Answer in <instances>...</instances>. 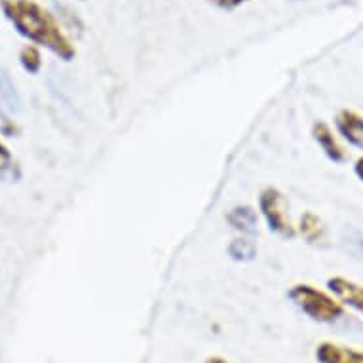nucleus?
I'll return each mask as SVG.
<instances>
[{
  "instance_id": "2",
  "label": "nucleus",
  "mask_w": 363,
  "mask_h": 363,
  "mask_svg": "<svg viewBox=\"0 0 363 363\" xmlns=\"http://www.w3.org/2000/svg\"><path fill=\"white\" fill-rule=\"evenodd\" d=\"M287 297L298 310H303L310 320L320 323H335L346 314L345 304L335 295L322 291L308 284H297L287 293Z\"/></svg>"
},
{
  "instance_id": "14",
  "label": "nucleus",
  "mask_w": 363,
  "mask_h": 363,
  "mask_svg": "<svg viewBox=\"0 0 363 363\" xmlns=\"http://www.w3.org/2000/svg\"><path fill=\"white\" fill-rule=\"evenodd\" d=\"M213 6L220 8V10H234V8H238L244 4L245 0H209Z\"/></svg>"
},
{
  "instance_id": "16",
  "label": "nucleus",
  "mask_w": 363,
  "mask_h": 363,
  "mask_svg": "<svg viewBox=\"0 0 363 363\" xmlns=\"http://www.w3.org/2000/svg\"><path fill=\"white\" fill-rule=\"evenodd\" d=\"M203 363H230V362H228V359H225V357H220V356H211V357H208V359H206Z\"/></svg>"
},
{
  "instance_id": "9",
  "label": "nucleus",
  "mask_w": 363,
  "mask_h": 363,
  "mask_svg": "<svg viewBox=\"0 0 363 363\" xmlns=\"http://www.w3.org/2000/svg\"><path fill=\"white\" fill-rule=\"evenodd\" d=\"M228 225L233 226L234 230H238L242 234L255 233L257 228V213L255 209L250 206H236L228 211L226 215Z\"/></svg>"
},
{
  "instance_id": "7",
  "label": "nucleus",
  "mask_w": 363,
  "mask_h": 363,
  "mask_svg": "<svg viewBox=\"0 0 363 363\" xmlns=\"http://www.w3.org/2000/svg\"><path fill=\"white\" fill-rule=\"evenodd\" d=\"M312 135H314L315 143L320 145V149L325 152L329 160L333 162H345L346 160V150L340 145V141L335 135V131L329 128L325 122H315L312 128Z\"/></svg>"
},
{
  "instance_id": "10",
  "label": "nucleus",
  "mask_w": 363,
  "mask_h": 363,
  "mask_svg": "<svg viewBox=\"0 0 363 363\" xmlns=\"http://www.w3.org/2000/svg\"><path fill=\"white\" fill-rule=\"evenodd\" d=\"M228 255L233 257L234 261H253L257 255L255 242H251L250 238H236L228 245Z\"/></svg>"
},
{
  "instance_id": "4",
  "label": "nucleus",
  "mask_w": 363,
  "mask_h": 363,
  "mask_svg": "<svg viewBox=\"0 0 363 363\" xmlns=\"http://www.w3.org/2000/svg\"><path fill=\"white\" fill-rule=\"evenodd\" d=\"M329 289L345 306H350L363 315V286L356 281L346 280L342 276H335L328 281Z\"/></svg>"
},
{
  "instance_id": "1",
  "label": "nucleus",
  "mask_w": 363,
  "mask_h": 363,
  "mask_svg": "<svg viewBox=\"0 0 363 363\" xmlns=\"http://www.w3.org/2000/svg\"><path fill=\"white\" fill-rule=\"evenodd\" d=\"M0 10L23 38L50 50L60 60H74L77 48L63 33L54 13L36 0H0Z\"/></svg>"
},
{
  "instance_id": "5",
  "label": "nucleus",
  "mask_w": 363,
  "mask_h": 363,
  "mask_svg": "<svg viewBox=\"0 0 363 363\" xmlns=\"http://www.w3.org/2000/svg\"><path fill=\"white\" fill-rule=\"evenodd\" d=\"M315 359L320 363H363V352L325 340L315 348Z\"/></svg>"
},
{
  "instance_id": "8",
  "label": "nucleus",
  "mask_w": 363,
  "mask_h": 363,
  "mask_svg": "<svg viewBox=\"0 0 363 363\" xmlns=\"http://www.w3.org/2000/svg\"><path fill=\"white\" fill-rule=\"evenodd\" d=\"M298 233L308 244H325L328 242V228L323 225V220L312 211H306L301 217Z\"/></svg>"
},
{
  "instance_id": "3",
  "label": "nucleus",
  "mask_w": 363,
  "mask_h": 363,
  "mask_svg": "<svg viewBox=\"0 0 363 363\" xmlns=\"http://www.w3.org/2000/svg\"><path fill=\"white\" fill-rule=\"evenodd\" d=\"M259 209L267 220L268 228L281 238H293L297 230L286 213V198L278 189L268 186L259 196Z\"/></svg>"
},
{
  "instance_id": "11",
  "label": "nucleus",
  "mask_w": 363,
  "mask_h": 363,
  "mask_svg": "<svg viewBox=\"0 0 363 363\" xmlns=\"http://www.w3.org/2000/svg\"><path fill=\"white\" fill-rule=\"evenodd\" d=\"M19 63L23 67L25 72H29V74H36V72L42 69V54L38 46L35 44H27L21 48L19 52Z\"/></svg>"
},
{
  "instance_id": "12",
  "label": "nucleus",
  "mask_w": 363,
  "mask_h": 363,
  "mask_svg": "<svg viewBox=\"0 0 363 363\" xmlns=\"http://www.w3.org/2000/svg\"><path fill=\"white\" fill-rule=\"evenodd\" d=\"M0 133L4 138H16L19 135V125L16 124V120L10 116V111L4 107V103L0 101Z\"/></svg>"
},
{
  "instance_id": "6",
  "label": "nucleus",
  "mask_w": 363,
  "mask_h": 363,
  "mask_svg": "<svg viewBox=\"0 0 363 363\" xmlns=\"http://www.w3.org/2000/svg\"><path fill=\"white\" fill-rule=\"evenodd\" d=\"M335 125H337V131L345 141L352 145V147H357V149H363V116L357 114L356 111H350V108H342L337 118H335Z\"/></svg>"
},
{
  "instance_id": "13",
  "label": "nucleus",
  "mask_w": 363,
  "mask_h": 363,
  "mask_svg": "<svg viewBox=\"0 0 363 363\" xmlns=\"http://www.w3.org/2000/svg\"><path fill=\"white\" fill-rule=\"evenodd\" d=\"M16 169V162H13L12 152L8 150V147L0 141V177L12 175Z\"/></svg>"
},
{
  "instance_id": "15",
  "label": "nucleus",
  "mask_w": 363,
  "mask_h": 363,
  "mask_svg": "<svg viewBox=\"0 0 363 363\" xmlns=\"http://www.w3.org/2000/svg\"><path fill=\"white\" fill-rule=\"evenodd\" d=\"M354 172H356L357 179H359V181L363 183V156H362V158H357L356 166H354Z\"/></svg>"
}]
</instances>
